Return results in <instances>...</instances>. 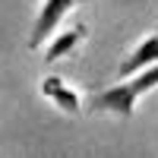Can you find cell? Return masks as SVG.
Returning a JSON list of instances; mask_svg holds the SVG:
<instances>
[{
	"label": "cell",
	"mask_w": 158,
	"mask_h": 158,
	"mask_svg": "<svg viewBox=\"0 0 158 158\" xmlns=\"http://www.w3.org/2000/svg\"><path fill=\"white\" fill-rule=\"evenodd\" d=\"M152 89H158V67L142 70V73L130 76V79H123V82L104 89V92L89 95V111H95V114H114V117H133L136 101L146 95V92H152Z\"/></svg>",
	"instance_id": "obj_1"
},
{
	"label": "cell",
	"mask_w": 158,
	"mask_h": 158,
	"mask_svg": "<svg viewBox=\"0 0 158 158\" xmlns=\"http://www.w3.org/2000/svg\"><path fill=\"white\" fill-rule=\"evenodd\" d=\"M79 3V0H44L41 10H38V16H35V25H32V35H29V48H41L51 32L60 25V19L67 16V13Z\"/></svg>",
	"instance_id": "obj_2"
},
{
	"label": "cell",
	"mask_w": 158,
	"mask_h": 158,
	"mask_svg": "<svg viewBox=\"0 0 158 158\" xmlns=\"http://www.w3.org/2000/svg\"><path fill=\"white\" fill-rule=\"evenodd\" d=\"M152 67H158V32L149 35V38H142L133 54H130L127 60H120L117 73H120L123 79H130V76H136L142 70H152Z\"/></svg>",
	"instance_id": "obj_3"
},
{
	"label": "cell",
	"mask_w": 158,
	"mask_h": 158,
	"mask_svg": "<svg viewBox=\"0 0 158 158\" xmlns=\"http://www.w3.org/2000/svg\"><path fill=\"white\" fill-rule=\"evenodd\" d=\"M41 95L51 98L63 114H79V111H82V101H79V95H76L67 82H63L60 76H44V79H41Z\"/></svg>",
	"instance_id": "obj_4"
},
{
	"label": "cell",
	"mask_w": 158,
	"mask_h": 158,
	"mask_svg": "<svg viewBox=\"0 0 158 158\" xmlns=\"http://www.w3.org/2000/svg\"><path fill=\"white\" fill-rule=\"evenodd\" d=\"M79 41H85V25H76V29H67V32L54 35V38L48 41V48H44V60L54 63V60H60V57H67Z\"/></svg>",
	"instance_id": "obj_5"
}]
</instances>
